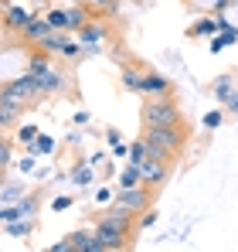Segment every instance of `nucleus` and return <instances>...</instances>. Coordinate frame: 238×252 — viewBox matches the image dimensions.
<instances>
[{
    "label": "nucleus",
    "instance_id": "obj_35",
    "mask_svg": "<svg viewBox=\"0 0 238 252\" xmlns=\"http://www.w3.org/2000/svg\"><path fill=\"white\" fill-rule=\"evenodd\" d=\"M113 198H116V188H109V184L95 188V205H109Z\"/></svg>",
    "mask_w": 238,
    "mask_h": 252
},
{
    "label": "nucleus",
    "instance_id": "obj_17",
    "mask_svg": "<svg viewBox=\"0 0 238 252\" xmlns=\"http://www.w3.org/2000/svg\"><path fill=\"white\" fill-rule=\"evenodd\" d=\"M235 44H238V28H235V24H228V28H221V31L211 38V51L218 55L221 48H235Z\"/></svg>",
    "mask_w": 238,
    "mask_h": 252
},
{
    "label": "nucleus",
    "instance_id": "obj_21",
    "mask_svg": "<svg viewBox=\"0 0 238 252\" xmlns=\"http://www.w3.org/2000/svg\"><path fill=\"white\" fill-rule=\"evenodd\" d=\"M44 21H48L51 31H68V10H65V7H51V10H44Z\"/></svg>",
    "mask_w": 238,
    "mask_h": 252
},
{
    "label": "nucleus",
    "instance_id": "obj_24",
    "mask_svg": "<svg viewBox=\"0 0 238 252\" xmlns=\"http://www.w3.org/2000/svg\"><path fill=\"white\" fill-rule=\"evenodd\" d=\"M147 157H150V143H147V136H140V140H133V143H129V157H126V160L140 167V164H143Z\"/></svg>",
    "mask_w": 238,
    "mask_h": 252
},
{
    "label": "nucleus",
    "instance_id": "obj_34",
    "mask_svg": "<svg viewBox=\"0 0 238 252\" xmlns=\"http://www.w3.org/2000/svg\"><path fill=\"white\" fill-rule=\"evenodd\" d=\"M72 205H75L72 194H55V198H51V211H68Z\"/></svg>",
    "mask_w": 238,
    "mask_h": 252
},
{
    "label": "nucleus",
    "instance_id": "obj_4",
    "mask_svg": "<svg viewBox=\"0 0 238 252\" xmlns=\"http://www.w3.org/2000/svg\"><path fill=\"white\" fill-rule=\"evenodd\" d=\"M116 205H122L126 211H133V215H140V211H147L153 205V188H147V184H136V188H116V198H113Z\"/></svg>",
    "mask_w": 238,
    "mask_h": 252
},
{
    "label": "nucleus",
    "instance_id": "obj_25",
    "mask_svg": "<svg viewBox=\"0 0 238 252\" xmlns=\"http://www.w3.org/2000/svg\"><path fill=\"white\" fill-rule=\"evenodd\" d=\"M211 92H214V99H218V102H225V99L235 92V75H221L218 82L211 85Z\"/></svg>",
    "mask_w": 238,
    "mask_h": 252
},
{
    "label": "nucleus",
    "instance_id": "obj_1",
    "mask_svg": "<svg viewBox=\"0 0 238 252\" xmlns=\"http://www.w3.org/2000/svg\"><path fill=\"white\" fill-rule=\"evenodd\" d=\"M140 120L143 126H163V123H180V109L170 95H147L143 109H140Z\"/></svg>",
    "mask_w": 238,
    "mask_h": 252
},
{
    "label": "nucleus",
    "instance_id": "obj_41",
    "mask_svg": "<svg viewBox=\"0 0 238 252\" xmlns=\"http://www.w3.org/2000/svg\"><path fill=\"white\" fill-rule=\"evenodd\" d=\"M106 143H109V147L119 143V129H106Z\"/></svg>",
    "mask_w": 238,
    "mask_h": 252
},
{
    "label": "nucleus",
    "instance_id": "obj_7",
    "mask_svg": "<svg viewBox=\"0 0 238 252\" xmlns=\"http://www.w3.org/2000/svg\"><path fill=\"white\" fill-rule=\"evenodd\" d=\"M31 10H24V7H17V3H7L3 10H0V24H3V31H14V34H21L28 24H31Z\"/></svg>",
    "mask_w": 238,
    "mask_h": 252
},
{
    "label": "nucleus",
    "instance_id": "obj_46",
    "mask_svg": "<svg viewBox=\"0 0 238 252\" xmlns=\"http://www.w3.org/2000/svg\"><path fill=\"white\" fill-rule=\"evenodd\" d=\"M0 174H3V170H0Z\"/></svg>",
    "mask_w": 238,
    "mask_h": 252
},
{
    "label": "nucleus",
    "instance_id": "obj_8",
    "mask_svg": "<svg viewBox=\"0 0 238 252\" xmlns=\"http://www.w3.org/2000/svg\"><path fill=\"white\" fill-rule=\"evenodd\" d=\"M232 21H225V14H214V17H201L198 24H191V38H214L221 28H228Z\"/></svg>",
    "mask_w": 238,
    "mask_h": 252
},
{
    "label": "nucleus",
    "instance_id": "obj_43",
    "mask_svg": "<svg viewBox=\"0 0 238 252\" xmlns=\"http://www.w3.org/2000/svg\"><path fill=\"white\" fill-rule=\"evenodd\" d=\"M72 3H85V0H72Z\"/></svg>",
    "mask_w": 238,
    "mask_h": 252
},
{
    "label": "nucleus",
    "instance_id": "obj_14",
    "mask_svg": "<svg viewBox=\"0 0 238 252\" xmlns=\"http://www.w3.org/2000/svg\"><path fill=\"white\" fill-rule=\"evenodd\" d=\"M55 55H48V51H41V48H34L31 55H28V68L24 72H31V75H44L48 68H55V62H51Z\"/></svg>",
    "mask_w": 238,
    "mask_h": 252
},
{
    "label": "nucleus",
    "instance_id": "obj_36",
    "mask_svg": "<svg viewBox=\"0 0 238 252\" xmlns=\"http://www.w3.org/2000/svg\"><path fill=\"white\" fill-rule=\"evenodd\" d=\"M225 113H232V116L238 113V89L232 92V95H228V99H225Z\"/></svg>",
    "mask_w": 238,
    "mask_h": 252
},
{
    "label": "nucleus",
    "instance_id": "obj_13",
    "mask_svg": "<svg viewBox=\"0 0 238 252\" xmlns=\"http://www.w3.org/2000/svg\"><path fill=\"white\" fill-rule=\"evenodd\" d=\"M38 82H41V92H44V95H61V92H65V75H61V72H58V68H48V72H44V75H38Z\"/></svg>",
    "mask_w": 238,
    "mask_h": 252
},
{
    "label": "nucleus",
    "instance_id": "obj_29",
    "mask_svg": "<svg viewBox=\"0 0 238 252\" xmlns=\"http://www.w3.org/2000/svg\"><path fill=\"white\" fill-rule=\"evenodd\" d=\"M17 170H21V174H34V170H38V154H34L31 147H28V154L17 160Z\"/></svg>",
    "mask_w": 238,
    "mask_h": 252
},
{
    "label": "nucleus",
    "instance_id": "obj_16",
    "mask_svg": "<svg viewBox=\"0 0 238 252\" xmlns=\"http://www.w3.org/2000/svg\"><path fill=\"white\" fill-rule=\"evenodd\" d=\"M68 38H72V31H51V34H48L41 44H34V48H41V51H48V55H55V58H58V51L68 44Z\"/></svg>",
    "mask_w": 238,
    "mask_h": 252
},
{
    "label": "nucleus",
    "instance_id": "obj_3",
    "mask_svg": "<svg viewBox=\"0 0 238 252\" xmlns=\"http://www.w3.org/2000/svg\"><path fill=\"white\" fill-rule=\"evenodd\" d=\"M95 235H99V242H102V252H119L129 246V239L136 235L133 228H126V225H119L113 218H102V215H95Z\"/></svg>",
    "mask_w": 238,
    "mask_h": 252
},
{
    "label": "nucleus",
    "instance_id": "obj_11",
    "mask_svg": "<svg viewBox=\"0 0 238 252\" xmlns=\"http://www.w3.org/2000/svg\"><path fill=\"white\" fill-rule=\"evenodd\" d=\"M48 34H51V28H48V21H44V14H34V17H31V24H28V28H24V31H21V41L24 44H31V48H34V44H41L44 41V38H48Z\"/></svg>",
    "mask_w": 238,
    "mask_h": 252
},
{
    "label": "nucleus",
    "instance_id": "obj_32",
    "mask_svg": "<svg viewBox=\"0 0 238 252\" xmlns=\"http://www.w3.org/2000/svg\"><path fill=\"white\" fill-rule=\"evenodd\" d=\"M85 7H92V10H99V14H113L119 7V0H85Z\"/></svg>",
    "mask_w": 238,
    "mask_h": 252
},
{
    "label": "nucleus",
    "instance_id": "obj_40",
    "mask_svg": "<svg viewBox=\"0 0 238 252\" xmlns=\"http://www.w3.org/2000/svg\"><path fill=\"white\" fill-rule=\"evenodd\" d=\"M102 160H106V154H102V150H99V154H89V164H92V167H99Z\"/></svg>",
    "mask_w": 238,
    "mask_h": 252
},
{
    "label": "nucleus",
    "instance_id": "obj_23",
    "mask_svg": "<svg viewBox=\"0 0 238 252\" xmlns=\"http://www.w3.org/2000/svg\"><path fill=\"white\" fill-rule=\"evenodd\" d=\"M21 116H24V109H17V106H10V102L0 99V126H3V129L17 126V123H21Z\"/></svg>",
    "mask_w": 238,
    "mask_h": 252
},
{
    "label": "nucleus",
    "instance_id": "obj_39",
    "mask_svg": "<svg viewBox=\"0 0 238 252\" xmlns=\"http://www.w3.org/2000/svg\"><path fill=\"white\" fill-rule=\"evenodd\" d=\"M48 252H72V242H68V235H65L61 242H55V246H51Z\"/></svg>",
    "mask_w": 238,
    "mask_h": 252
},
{
    "label": "nucleus",
    "instance_id": "obj_15",
    "mask_svg": "<svg viewBox=\"0 0 238 252\" xmlns=\"http://www.w3.org/2000/svg\"><path fill=\"white\" fill-rule=\"evenodd\" d=\"M65 10H68V31H72V34L82 31V28L92 21V14H89V7H85V3H68Z\"/></svg>",
    "mask_w": 238,
    "mask_h": 252
},
{
    "label": "nucleus",
    "instance_id": "obj_37",
    "mask_svg": "<svg viewBox=\"0 0 238 252\" xmlns=\"http://www.w3.org/2000/svg\"><path fill=\"white\" fill-rule=\"evenodd\" d=\"M89 120H92L89 109H75V116H72V123H75V126H89Z\"/></svg>",
    "mask_w": 238,
    "mask_h": 252
},
{
    "label": "nucleus",
    "instance_id": "obj_22",
    "mask_svg": "<svg viewBox=\"0 0 238 252\" xmlns=\"http://www.w3.org/2000/svg\"><path fill=\"white\" fill-rule=\"evenodd\" d=\"M136 184H143L140 167H136V164H126V167L116 174V188H136Z\"/></svg>",
    "mask_w": 238,
    "mask_h": 252
},
{
    "label": "nucleus",
    "instance_id": "obj_45",
    "mask_svg": "<svg viewBox=\"0 0 238 252\" xmlns=\"http://www.w3.org/2000/svg\"><path fill=\"white\" fill-rule=\"evenodd\" d=\"M232 3H238V0H232Z\"/></svg>",
    "mask_w": 238,
    "mask_h": 252
},
{
    "label": "nucleus",
    "instance_id": "obj_18",
    "mask_svg": "<svg viewBox=\"0 0 238 252\" xmlns=\"http://www.w3.org/2000/svg\"><path fill=\"white\" fill-rule=\"evenodd\" d=\"M119 85H122L126 92H136V95H143V72H140V68H122V75H119Z\"/></svg>",
    "mask_w": 238,
    "mask_h": 252
},
{
    "label": "nucleus",
    "instance_id": "obj_9",
    "mask_svg": "<svg viewBox=\"0 0 238 252\" xmlns=\"http://www.w3.org/2000/svg\"><path fill=\"white\" fill-rule=\"evenodd\" d=\"M68 242H72V252H102V242H99L95 228H79V232H72Z\"/></svg>",
    "mask_w": 238,
    "mask_h": 252
},
{
    "label": "nucleus",
    "instance_id": "obj_6",
    "mask_svg": "<svg viewBox=\"0 0 238 252\" xmlns=\"http://www.w3.org/2000/svg\"><path fill=\"white\" fill-rule=\"evenodd\" d=\"M140 177H143V184H147V188H153V191H157V188L167 184V177H170V164L147 157V160L140 164Z\"/></svg>",
    "mask_w": 238,
    "mask_h": 252
},
{
    "label": "nucleus",
    "instance_id": "obj_30",
    "mask_svg": "<svg viewBox=\"0 0 238 252\" xmlns=\"http://www.w3.org/2000/svg\"><path fill=\"white\" fill-rule=\"evenodd\" d=\"M17 208H21V215H24V218H34V211L41 208L38 194H31V198H28V194H24V198H21V201H17Z\"/></svg>",
    "mask_w": 238,
    "mask_h": 252
},
{
    "label": "nucleus",
    "instance_id": "obj_2",
    "mask_svg": "<svg viewBox=\"0 0 238 252\" xmlns=\"http://www.w3.org/2000/svg\"><path fill=\"white\" fill-rule=\"evenodd\" d=\"M143 136H147V143H160V147L170 150L174 157H180V150H184V143H187L184 120H180V123H163V126H147Z\"/></svg>",
    "mask_w": 238,
    "mask_h": 252
},
{
    "label": "nucleus",
    "instance_id": "obj_10",
    "mask_svg": "<svg viewBox=\"0 0 238 252\" xmlns=\"http://www.w3.org/2000/svg\"><path fill=\"white\" fill-rule=\"evenodd\" d=\"M170 75H163V72H143V95H170Z\"/></svg>",
    "mask_w": 238,
    "mask_h": 252
},
{
    "label": "nucleus",
    "instance_id": "obj_12",
    "mask_svg": "<svg viewBox=\"0 0 238 252\" xmlns=\"http://www.w3.org/2000/svg\"><path fill=\"white\" fill-rule=\"evenodd\" d=\"M68 181H72L79 191H85V188L95 184V167H92L89 160H79V164H72V170H68Z\"/></svg>",
    "mask_w": 238,
    "mask_h": 252
},
{
    "label": "nucleus",
    "instance_id": "obj_44",
    "mask_svg": "<svg viewBox=\"0 0 238 252\" xmlns=\"http://www.w3.org/2000/svg\"><path fill=\"white\" fill-rule=\"evenodd\" d=\"M0 136H3V126H0Z\"/></svg>",
    "mask_w": 238,
    "mask_h": 252
},
{
    "label": "nucleus",
    "instance_id": "obj_5",
    "mask_svg": "<svg viewBox=\"0 0 238 252\" xmlns=\"http://www.w3.org/2000/svg\"><path fill=\"white\" fill-rule=\"evenodd\" d=\"M75 38L82 41V48H85V55H95L99 48H102V41L109 38V31H106V24H99L95 17L82 28V31H75Z\"/></svg>",
    "mask_w": 238,
    "mask_h": 252
},
{
    "label": "nucleus",
    "instance_id": "obj_42",
    "mask_svg": "<svg viewBox=\"0 0 238 252\" xmlns=\"http://www.w3.org/2000/svg\"><path fill=\"white\" fill-rule=\"evenodd\" d=\"M0 188H3V174H0Z\"/></svg>",
    "mask_w": 238,
    "mask_h": 252
},
{
    "label": "nucleus",
    "instance_id": "obj_27",
    "mask_svg": "<svg viewBox=\"0 0 238 252\" xmlns=\"http://www.w3.org/2000/svg\"><path fill=\"white\" fill-rule=\"evenodd\" d=\"M31 150H34L38 157H51V154H55V140H51L48 133H38V140L31 143Z\"/></svg>",
    "mask_w": 238,
    "mask_h": 252
},
{
    "label": "nucleus",
    "instance_id": "obj_38",
    "mask_svg": "<svg viewBox=\"0 0 238 252\" xmlns=\"http://www.w3.org/2000/svg\"><path fill=\"white\" fill-rule=\"evenodd\" d=\"M113 157H129V143H113Z\"/></svg>",
    "mask_w": 238,
    "mask_h": 252
},
{
    "label": "nucleus",
    "instance_id": "obj_19",
    "mask_svg": "<svg viewBox=\"0 0 238 252\" xmlns=\"http://www.w3.org/2000/svg\"><path fill=\"white\" fill-rule=\"evenodd\" d=\"M31 232H34V218H17V221H7L3 225V235H10V239H24Z\"/></svg>",
    "mask_w": 238,
    "mask_h": 252
},
{
    "label": "nucleus",
    "instance_id": "obj_33",
    "mask_svg": "<svg viewBox=\"0 0 238 252\" xmlns=\"http://www.w3.org/2000/svg\"><path fill=\"white\" fill-rule=\"evenodd\" d=\"M157 221H160V211L153 208V205H150V208H147L143 215H140V221H136V225H140V228H153Z\"/></svg>",
    "mask_w": 238,
    "mask_h": 252
},
{
    "label": "nucleus",
    "instance_id": "obj_28",
    "mask_svg": "<svg viewBox=\"0 0 238 252\" xmlns=\"http://www.w3.org/2000/svg\"><path fill=\"white\" fill-rule=\"evenodd\" d=\"M221 123H225V109H208V113L201 116V126H204V129H218Z\"/></svg>",
    "mask_w": 238,
    "mask_h": 252
},
{
    "label": "nucleus",
    "instance_id": "obj_20",
    "mask_svg": "<svg viewBox=\"0 0 238 252\" xmlns=\"http://www.w3.org/2000/svg\"><path fill=\"white\" fill-rule=\"evenodd\" d=\"M24 198V184L21 181H3V188H0V205H17Z\"/></svg>",
    "mask_w": 238,
    "mask_h": 252
},
{
    "label": "nucleus",
    "instance_id": "obj_31",
    "mask_svg": "<svg viewBox=\"0 0 238 252\" xmlns=\"http://www.w3.org/2000/svg\"><path fill=\"white\" fill-rule=\"evenodd\" d=\"M10 164H14V143L0 136V170H7Z\"/></svg>",
    "mask_w": 238,
    "mask_h": 252
},
{
    "label": "nucleus",
    "instance_id": "obj_26",
    "mask_svg": "<svg viewBox=\"0 0 238 252\" xmlns=\"http://www.w3.org/2000/svg\"><path fill=\"white\" fill-rule=\"evenodd\" d=\"M38 126L34 123H17V143H24V147H31L34 140H38Z\"/></svg>",
    "mask_w": 238,
    "mask_h": 252
}]
</instances>
